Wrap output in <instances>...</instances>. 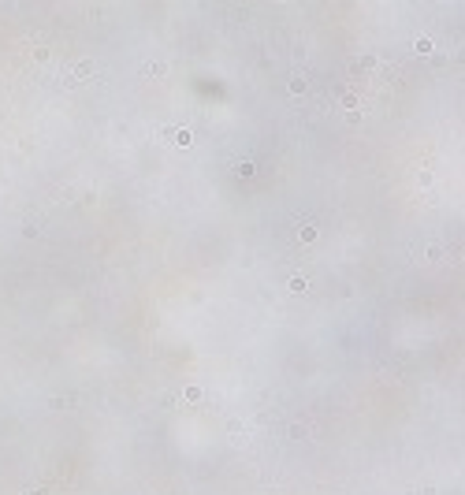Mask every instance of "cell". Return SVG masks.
Instances as JSON below:
<instances>
[{
	"mask_svg": "<svg viewBox=\"0 0 465 495\" xmlns=\"http://www.w3.org/2000/svg\"><path fill=\"white\" fill-rule=\"evenodd\" d=\"M30 495H52V492H49V488H37V492H30Z\"/></svg>",
	"mask_w": 465,
	"mask_h": 495,
	"instance_id": "6da1fadb",
	"label": "cell"
}]
</instances>
